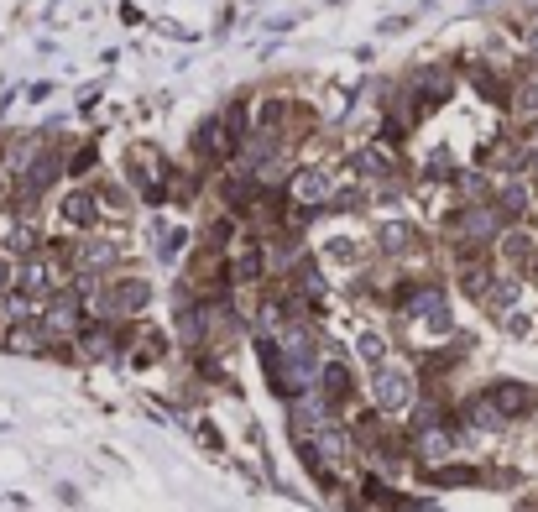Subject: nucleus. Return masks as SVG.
Listing matches in <instances>:
<instances>
[{
    "instance_id": "1",
    "label": "nucleus",
    "mask_w": 538,
    "mask_h": 512,
    "mask_svg": "<svg viewBox=\"0 0 538 512\" xmlns=\"http://www.w3.org/2000/svg\"><path fill=\"white\" fill-rule=\"evenodd\" d=\"M371 398H377L382 413H403V408L413 403V377H408V366L382 361L377 377H371Z\"/></svg>"
},
{
    "instance_id": "21",
    "label": "nucleus",
    "mask_w": 538,
    "mask_h": 512,
    "mask_svg": "<svg viewBox=\"0 0 538 512\" xmlns=\"http://www.w3.org/2000/svg\"><path fill=\"white\" fill-rule=\"evenodd\" d=\"M528 173L538 178V152H528Z\"/></svg>"
},
{
    "instance_id": "14",
    "label": "nucleus",
    "mask_w": 538,
    "mask_h": 512,
    "mask_svg": "<svg viewBox=\"0 0 538 512\" xmlns=\"http://www.w3.org/2000/svg\"><path fill=\"white\" fill-rule=\"evenodd\" d=\"M481 304H486V309H497V314H502L507 304H518V277H497V283H491V293L481 298Z\"/></svg>"
},
{
    "instance_id": "13",
    "label": "nucleus",
    "mask_w": 538,
    "mask_h": 512,
    "mask_svg": "<svg viewBox=\"0 0 538 512\" xmlns=\"http://www.w3.org/2000/svg\"><path fill=\"white\" fill-rule=\"evenodd\" d=\"M502 256H507V262L518 267V272L533 267V246H528V236H518V230H512V236H502Z\"/></svg>"
},
{
    "instance_id": "8",
    "label": "nucleus",
    "mask_w": 538,
    "mask_h": 512,
    "mask_svg": "<svg viewBox=\"0 0 538 512\" xmlns=\"http://www.w3.org/2000/svg\"><path fill=\"white\" fill-rule=\"evenodd\" d=\"M115 262H121V246H110V241H79L74 246V267L79 272H110Z\"/></svg>"
},
{
    "instance_id": "3",
    "label": "nucleus",
    "mask_w": 538,
    "mask_h": 512,
    "mask_svg": "<svg viewBox=\"0 0 538 512\" xmlns=\"http://www.w3.org/2000/svg\"><path fill=\"white\" fill-rule=\"evenodd\" d=\"M502 225H507V215H502L497 204H471V209L460 215V236L471 241V246H481V241H497Z\"/></svg>"
},
{
    "instance_id": "17",
    "label": "nucleus",
    "mask_w": 538,
    "mask_h": 512,
    "mask_svg": "<svg viewBox=\"0 0 538 512\" xmlns=\"http://www.w3.org/2000/svg\"><path fill=\"white\" fill-rule=\"evenodd\" d=\"M512 110H518V115H538V84H523L518 95H512Z\"/></svg>"
},
{
    "instance_id": "12",
    "label": "nucleus",
    "mask_w": 538,
    "mask_h": 512,
    "mask_svg": "<svg viewBox=\"0 0 538 512\" xmlns=\"http://www.w3.org/2000/svg\"><path fill=\"white\" fill-rule=\"evenodd\" d=\"M491 204H497L507 220H518L523 209H528V189H523V183H502V189H497V199H491Z\"/></svg>"
},
{
    "instance_id": "11",
    "label": "nucleus",
    "mask_w": 538,
    "mask_h": 512,
    "mask_svg": "<svg viewBox=\"0 0 538 512\" xmlns=\"http://www.w3.org/2000/svg\"><path fill=\"white\" fill-rule=\"evenodd\" d=\"M413 445H418V455H424L429 465H439L444 455L455 450V434H450V429H439V424H424V429H418V439H413Z\"/></svg>"
},
{
    "instance_id": "4",
    "label": "nucleus",
    "mask_w": 538,
    "mask_h": 512,
    "mask_svg": "<svg viewBox=\"0 0 538 512\" xmlns=\"http://www.w3.org/2000/svg\"><path fill=\"white\" fill-rule=\"evenodd\" d=\"M486 398L497 403V413H502V418H528V413L538 408V392H533L528 382H491V387H486Z\"/></svg>"
},
{
    "instance_id": "7",
    "label": "nucleus",
    "mask_w": 538,
    "mask_h": 512,
    "mask_svg": "<svg viewBox=\"0 0 538 512\" xmlns=\"http://www.w3.org/2000/svg\"><path fill=\"white\" fill-rule=\"evenodd\" d=\"M293 199H298V209L324 204V199H330V173H324V168H303V173H293Z\"/></svg>"
},
{
    "instance_id": "5",
    "label": "nucleus",
    "mask_w": 538,
    "mask_h": 512,
    "mask_svg": "<svg viewBox=\"0 0 538 512\" xmlns=\"http://www.w3.org/2000/svg\"><path fill=\"white\" fill-rule=\"evenodd\" d=\"M147 298H152V288L142 277H121L110 293H100V314H136V309H147Z\"/></svg>"
},
{
    "instance_id": "18",
    "label": "nucleus",
    "mask_w": 538,
    "mask_h": 512,
    "mask_svg": "<svg viewBox=\"0 0 538 512\" xmlns=\"http://www.w3.org/2000/svg\"><path fill=\"white\" fill-rule=\"evenodd\" d=\"M84 351H89V356H110V335H105V330H89V335H84Z\"/></svg>"
},
{
    "instance_id": "19",
    "label": "nucleus",
    "mask_w": 538,
    "mask_h": 512,
    "mask_svg": "<svg viewBox=\"0 0 538 512\" xmlns=\"http://www.w3.org/2000/svg\"><path fill=\"white\" fill-rule=\"evenodd\" d=\"M361 356L382 366V335H377V330H366V335H361Z\"/></svg>"
},
{
    "instance_id": "10",
    "label": "nucleus",
    "mask_w": 538,
    "mask_h": 512,
    "mask_svg": "<svg viewBox=\"0 0 538 512\" xmlns=\"http://www.w3.org/2000/svg\"><path fill=\"white\" fill-rule=\"evenodd\" d=\"M16 288L21 293H48V288H58V277H53V267H48V256H32V262H21V277H16Z\"/></svg>"
},
{
    "instance_id": "15",
    "label": "nucleus",
    "mask_w": 538,
    "mask_h": 512,
    "mask_svg": "<svg viewBox=\"0 0 538 512\" xmlns=\"http://www.w3.org/2000/svg\"><path fill=\"white\" fill-rule=\"evenodd\" d=\"M429 481H439V486H476L481 476H476V471H465V465H434Z\"/></svg>"
},
{
    "instance_id": "16",
    "label": "nucleus",
    "mask_w": 538,
    "mask_h": 512,
    "mask_svg": "<svg viewBox=\"0 0 538 512\" xmlns=\"http://www.w3.org/2000/svg\"><path fill=\"white\" fill-rule=\"evenodd\" d=\"M408 246H413L408 225H382V251H408Z\"/></svg>"
},
{
    "instance_id": "6",
    "label": "nucleus",
    "mask_w": 538,
    "mask_h": 512,
    "mask_svg": "<svg viewBox=\"0 0 538 512\" xmlns=\"http://www.w3.org/2000/svg\"><path fill=\"white\" fill-rule=\"evenodd\" d=\"M63 220L74 225V230H95L100 225V199H95V189H74V194H63Z\"/></svg>"
},
{
    "instance_id": "20",
    "label": "nucleus",
    "mask_w": 538,
    "mask_h": 512,
    "mask_svg": "<svg viewBox=\"0 0 538 512\" xmlns=\"http://www.w3.org/2000/svg\"><path fill=\"white\" fill-rule=\"evenodd\" d=\"M16 277H21V267H16V262H6V256H0V293H11V288H16Z\"/></svg>"
},
{
    "instance_id": "9",
    "label": "nucleus",
    "mask_w": 538,
    "mask_h": 512,
    "mask_svg": "<svg viewBox=\"0 0 538 512\" xmlns=\"http://www.w3.org/2000/svg\"><path fill=\"white\" fill-rule=\"evenodd\" d=\"M319 382H324V403H350V392H356V377H350L345 361H324Z\"/></svg>"
},
{
    "instance_id": "2",
    "label": "nucleus",
    "mask_w": 538,
    "mask_h": 512,
    "mask_svg": "<svg viewBox=\"0 0 538 512\" xmlns=\"http://www.w3.org/2000/svg\"><path fill=\"white\" fill-rule=\"evenodd\" d=\"M397 304H403V314L424 319L434 335L450 330V309H444V293L439 288H403V293H397Z\"/></svg>"
}]
</instances>
